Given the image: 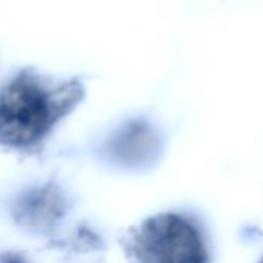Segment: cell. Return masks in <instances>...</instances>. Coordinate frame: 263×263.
Segmentation results:
<instances>
[{
	"label": "cell",
	"mask_w": 263,
	"mask_h": 263,
	"mask_svg": "<svg viewBox=\"0 0 263 263\" xmlns=\"http://www.w3.org/2000/svg\"><path fill=\"white\" fill-rule=\"evenodd\" d=\"M132 263H211L203 228L191 215L164 212L132 231L125 241Z\"/></svg>",
	"instance_id": "1"
},
{
	"label": "cell",
	"mask_w": 263,
	"mask_h": 263,
	"mask_svg": "<svg viewBox=\"0 0 263 263\" xmlns=\"http://www.w3.org/2000/svg\"><path fill=\"white\" fill-rule=\"evenodd\" d=\"M53 118L50 95L33 81L17 79L0 93V138L11 144L34 141Z\"/></svg>",
	"instance_id": "2"
},
{
	"label": "cell",
	"mask_w": 263,
	"mask_h": 263,
	"mask_svg": "<svg viewBox=\"0 0 263 263\" xmlns=\"http://www.w3.org/2000/svg\"><path fill=\"white\" fill-rule=\"evenodd\" d=\"M258 263H263V258H261V260H260V261H258Z\"/></svg>",
	"instance_id": "3"
}]
</instances>
